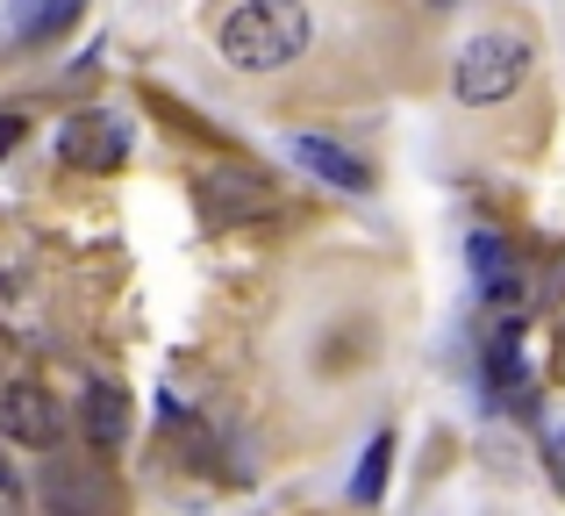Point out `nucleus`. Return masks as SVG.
<instances>
[{"instance_id": "39448f33", "label": "nucleus", "mask_w": 565, "mask_h": 516, "mask_svg": "<svg viewBox=\"0 0 565 516\" xmlns=\"http://www.w3.org/2000/svg\"><path fill=\"white\" fill-rule=\"evenodd\" d=\"M122 151H129V129L115 123V115H100V108L65 115V129H57V158H65V166H79V172L122 166Z\"/></svg>"}, {"instance_id": "20e7f679", "label": "nucleus", "mask_w": 565, "mask_h": 516, "mask_svg": "<svg viewBox=\"0 0 565 516\" xmlns=\"http://www.w3.org/2000/svg\"><path fill=\"white\" fill-rule=\"evenodd\" d=\"M201 209H207L215 230H244V223H258V215H273V187L250 166H222V172L201 180Z\"/></svg>"}, {"instance_id": "f257e3e1", "label": "nucleus", "mask_w": 565, "mask_h": 516, "mask_svg": "<svg viewBox=\"0 0 565 516\" xmlns=\"http://www.w3.org/2000/svg\"><path fill=\"white\" fill-rule=\"evenodd\" d=\"M316 43V14L308 0H236L215 29V51L230 72L258 80V72H287L294 57H308Z\"/></svg>"}, {"instance_id": "7ed1b4c3", "label": "nucleus", "mask_w": 565, "mask_h": 516, "mask_svg": "<svg viewBox=\"0 0 565 516\" xmlns=\"http://www.w3.org/2000/svg\"><path fill=\"white\" fill-rule=\"evenodd\" d=\"M0 438H14V445H29V452H51L57 438H65V409H57V394L36 388V380L0 388Z\"/></svg>"}, {"instance_id": "6e6552de", "label": "nucleus", "mask_w": 565, "mask_h": 516, "mask_svg": "<svg viewBox=\"0 0 565 516\" xmlns=\"http://www.w3.org/2000/svg\"><path fill=\"white\" fill-rule=\"evenodd\" d=\"M86 0H22V14H14V36L22 43H43L57 36V29H72V14H79Z\"/></svg>"}, {"instance_id": "1a4fd4ad", "label": "nucleus", "mask_w": 565, "mask_h": 516, "mask_svg": "<svg viewBox=\"0 0 565 516\" xmlns=\"http://www.w3.org/2000/svg\"><path fill=\"white\" fill-rule=\"evenodd\" d=\"M487 380L509 388V394H523V330H515V323L487 337Z\"/></svg>"}, {"instance_id": "9b49d317", "label": "nucleus", "mask_w": 565, "mask_h": 516, "mask_svg": "<svg viewBox=\"0 0 565 516\" xmlns=\"http://www.w3.org/2000/svg\"><path fill=\"white\" fill-rule=\"evenodd\" d=\"M14 144H22V115H0V158H8Z\"/></svg>"}, {"instance_id": "0eeeda50", "label": "nucleus", "mask_w": 565, "mask_h": 516, "mask_svg": "<svg viewBox=\"0 0 565 516\" xmlns=\"http://www.w3.org/2000/svg\"><path fill=\"white\" fill-rule=\"evenodd\" d=\"M79 431L94 438L100 452H108V445H122V438H129V394L115 388V380H94V388L79 394Z\"/></svg>"}, {"instance_id": "ddd939ff", "label": "nucleus", "mask_w": 565, "mask_h": 516, "mask_svg": "<svg viewBox=\"0 0 565 516\" xmlns=\"http://www.w3.org/2000/svg\"><path fill=\"white\" fill-rule=\"evenodd\" d=\"M0 495H14V474H8V466H0Z\"/></svg>"}, {"instance_id": "f8f14e48", "label": "nucleus", "mask_w": 565, "mask_h": 516, "mask_svg": "<svg viewBox=\"0 0 565 516\" xmlns=\"http://www.w3.org/2000/svg\"><path fill=\"white\" fill-rule=\"evenodd\" d=\"M552 474H558V488H565V431L552 438Z\"/></svg>"}, {"instance_id": "9d476101", "label": "nucleus", "mask_w": 565, "mask_h": 516, "mask_svg": "<svg viewBox=\"0 0 565 516\" xmlns=\"http://www.w3.org/2000/svg\"><path fill=\"white\" fill-rule=\"evenodd\" d=\"M386 474H394V438H373L365 445V460H359V474H351V503H380V488H386Z\"/></svg>"}, {"instance_id": "423d86ee", "label": "nucleus", "mask_w": 565, "mask_h": 516, "mask_svg": "<svg viewBox=\"0 0 565 516\" xmlns=\"http://www.w3.org/2000/svg\"><path fill=\"white\" fill-rule=\"evenodd\" d=\"M287 151H294V166L316 172L322 187H337V194H373V166H365V158H351L344 144H330V137H294Z\"/></svg>"}, {"instance_id": "f03ea898", "label": "nucleus", "mask_w": 565, "mask_h": 516, "mask_svg": "<svg viewBox=\"0 0 565 516\" xmlns=\"http://www.w3.org/2000/svg\"><path fill=\"white\" fill-rule=\"evenodd\" d=\"M523 80H530V36L523 29H480L451 57V94L466 108H501V101H515Z\"/></svg>"}]
</instances>
